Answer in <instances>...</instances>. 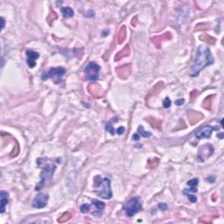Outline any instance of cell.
<instances>
[{"instance_id":"e0dca14e","label":"cell","mask_w":224,"mask_h":224,"mask_svg":"<svg viewBox=\"0 0 224 224\" xmlns=\"http://www.w3.org/2000/svg\"><path fill=\"white\" fill-rule=\"evenodd\" d=\"M163 87H164L163 82H158V83L154 86V88H153V89L150 91L149 95H148V96H146V98H147V97H150V96H153V95H158V94L159 93V91H161V89H163Z\"/></svg>"},{"instance_id":"8d00e7d4","label":"cell","mask_w":224,"mask_h":224,"mask_svg":"<svg viewBox=\"0 0 224 224\" xmlns=\"http://www.w3.org/2000/svg\"><path fill=\"white\" fill-rule=\"evenodd\" d=\"M132 139H133V140H135V141H138V140H139V135H138V133H135V134L133 135Z\"/></svg>"},{"instance_id":"30bf717a","label":"cell","mask_w":224,"mask_h":224,"mask_svg":"<svg viewBox=\"0 0 224 224\" xmlns=\"http://www.w3.org/2000/svg\"><path fill=\"white\" fill-rule=\"evenodd\" d=\"M88 89H89V94L95 98H100L104 95V91L102 89V87L97 83L89 84V87H88Z\"/></svg>"},{"instance_id":"5b68a950","label":"cell","mask_w":224,"mask_h":224,"mask_svg":"<svg viewBox=\"0 0 224 224\" xmlns=\"http://www.w3.org/2000/svg\"><path fill=\"white\" fill-rule=\"evenodd\" d=\"M123 208H124L126 214L129 217H132L142 209V205L138 197H133L127 201V203L124 205Z\"/></svg>"},{"instance_id":"2e32d148","label":"cell","mask_w":224,"mask_h":224,"mask_svg":"<svg viewBox=\"0 0 224 224\" xmlns=\"http://www.w3.org/2000/svg\"><path fill=\"white\" fill-rule=\"evenodd\" d=\"M130 53H131V48H130V47L127 45V46H125V47L123 48L122 51L118 52V53L116 54L115 61H119V60H121V59H123V57H127V56L130 55Z\"/></svg>"},{"instance_id":"6da1fadb","label":"cell","mask_w":224,"mask_h":224,"mask_svg":"<svg viewBox=\"0 0 224 224\" xmlns=\"http://www.w3.org/2000/svg\"><path fill=\"white\" fill-rule=\"evenodd\" d=\"M213 63L214 58L210 49L204 45H201L196 52L194 65L192 67L191 72L189 73V75L191 77H196L204 68Z\"/></svg>"},{"instance_id":"d6a6232c","label":"cell","mask_w":224,"mask_h":224,"mask_svg":"<svg viewBox=\"0 0 224 224\" xmlns=\"http://www.w3.org/2000/svg\"><path fill=\"white\" fill-rule=\"evenodd\" d=\"M197 186H191V188L189 189H185L184 190V193H186V192H189V193H197Z\"/></svg>"},{"instance_id":"d4e9b609","label":"cell","mask_w":224,"mask_h":224,"mask_svg":"<svg viewBox=\"0 0 224 224\" xmlns=\"http://www.w3.org/2000/svg\"><path fill=\"white\" fill-rule=\"evenodd\" d=\"M159 159H150L147 163V165L150 169H153L155 167H157L159 165Z\"/></svg>"},{"instance_id":"836d02e7","label":"cell","mask_w":224,"mask_h":224,"mask_svg":"<svg viewBox=\"0 0 224 224\" xmlns=\"http://www.w3.org/2000/svg\"><path fill=\"white\" fill-rule=\"evenodd\" d=\"M124 131H125V129H124V127H123V126H120L117 130V133L118 134V135H122L124 133Z\"/></svg>"},{"instance_id":"8992f818","label":"cell","mask_w":224,"mask_h":224,"mask_svg":"<svg viewBox=\"0 0 224 224\" xmlns=\"http://www.w3.org/2000/svg\"><path fill=\"white\" fill-rule=\"evenodd\" d=\"M85 75L87 80L89 81H95L97 80L99 77V72H100V66L93 61L89 62V64L86 66L85 69Z\"/></svg>"},{"instance_id":"f1b7e54d","label":"cell","mask_w":224,"mask_h":224,"mask_svg":"<svg viewBox=\"0 0 224 224\" xmlns=\"http://www.w3.org/2000/svg\"><path fill=\"white\" fill-rule=\"evenodd\" d=\"M106 131L110 132V133L111 135H114V134H115V129H114V127H113L111 123H107V124H106Z\"/></svg>"},{"instance_id":"52a82bcc","label":"cell","mask_w":224,"mask_h":224,"mask_svg":"<svg viewBox=\"0 0 224 224\" xmlns=\"http://www.w3.org/2000/svg\"><path fill=\"white\" fill-rule=\"evenodd\" d=\"M47 201H48V195L41 193L37 194L36 197L34 198L32 201V207L35 208H43L47 206Z\"/></svg>"},{"instance_id":"ba28073f","label":"cell","mask_w":224,"mask_h":224,"mask_svg":"<svg viewBox=\"0 0 224 224\" xmlns=\"http://www.w3.org/2000/svg\"><path fill=\"white\" fill-rule=\"evenodd\" d=\"M214 127L210 125H205L199 129V131L195 133V137L198 139H202V138H209L211 137V134L214 131Z\"/></svg>"},{"instance_id":"f35d334b","label":"cell","mask_w":224,"mask_h":224,"mask_svg":"<svg viewBox=\"0 0 224 224\" xmlns=\"http://www.w3.org/2000/svg\"><path fill=\"white\" fill-rule=\"evenodd\" d=\"M136 20H137V17H135L134 19H132V26H136V23H137V21Z\"/></svg>"},{"instance_id":"603a6c76","label":"cell","mask_w":224,"mask_h":224,"mask_svg":"<svg viewBox=\"0 0 224 224\" xmlns=\"http://www.w3.org/2000/svg\"><path fill=\"white\" fill-rule=\"evenodd\" d=\"M214 95H209L207 96L205 100L203 101L202 103V107L206 110H210L211 109V104H212V97Z\"/></svg>"},{"instance_id":"cb8c5ba5","label":"cell","mask_w":224,"mask_h":224,"mask_svg":"<svg viewBox=\"0 0 224 224\" xmlns=\"http://www.w3.org/2000/svg\"><path fill=\"white\" fill-rule=\"evenodd\" d=\"M72 217V214L70 213H68V212H66V213H64V214L61 215V217L59 218V222H68L69 219H71Z\"/></svg>"},{"instance_id":"74e56055","label":"cell","mask_w":224,"mask_h":224,"mask_svg":"<svg viewBox=\"0 0 224 224\" xmlns=\"http://www.w3.org/2000/svg\"><path fill=\"white\" fill-rule=\"evenodd\" d=\"M197 95H198V91L197 90H194V91L191 93V98H192V100H194V96Z\"/></svg>"},{"instance_id":"44dd1931","label":"cell","mask_w":224,"mask_h":224,"mask_svg":"<svg viewBox=\"0 0 224 224\" xmlns=\"http://www.w3.org/2000/svg\"><path fill=\"white\" fill-rule=\"evenodd\" d=\"M200 40L202 41L203 42H207V43L212 44V45L214 44V42H215V39L214 38H213L212 36H210L208 34H206V33H203V34H201L200 36Z\"/></svg>"},{"instance_id":"7402d4cb","label":"cell","mask_w":224,"mask_h":224,"mask_svg":"<svg viewBox=\"0 0 224 224\" xmlns=\"http://www.w3.org/2000/svg\"><path fill=\"white\" fill-rule=\"evenodd\" d=\"M61 12H62V15L65 18H71V17L74 16V11H73L72 8L68 7V6L61 8Z\"/></svg>"},{"instance_id":"ac0fdd59","label":"cell","mask_w":224,"mask_h":224,"mask_svg":"<svg viewBox=\"0 0 224 224\" xmlns=\"http://www.w3.org/2000/svg\"><path fill=\"white\" fill-rule=\"evenodd\" d=\"M91 201L92 204L95 206V209H96V211H97V215L101 214L102 212V210H103L104 207H105V204L103 203L102 201H98V200H92Z\"/></svg>"},{"instance_id":"83f0119b","label":"cell","mask_w":224,"mask_h":224,"mask_svg":"<svg viewBox=\"0 0 224 224\" xmlns=\"http://www.w3.org/2000/svg\"><path fill=\"white\" fill-rule=\"evenodd\" d=\"M198 184H199V179H197V178H194V179H192V180L187 181V186H197Z\"/></svg>"},{"instance_id":"277c9868","label":"cell","mask_w":224,"mask_h":224,"mask_svg":"<svg viewBox=\"0 0 224 224\" xmlns=\"http://www.w3.org/2000/svg\"><path fill=\"white\" fill-rule=\"evenodd\" d=\"M65 73H66V69L64 68H61V67L52 68L47 72H45L41 75V78L43 80L51 78L55 83H61L62 81V76L65 74Z\"/></svg>"},{"instance_id":"5bb4252c","label":"cell","mask_w":224,"mask_h":224,"mask_svg":"<svg viewBox=\"0 0 224 224\" xmlns=\"http://www.w3.org/2000/svg\"><path fill=\"white\" fill-rule=\"evenodd\" d=\"M187 117H188L190 124L194 125L196 123H198L199 121H201V119H203L204 117L201 112L191 110V111H188V113H187Z\"/></svg>"},{"instance_id":"1f68e13d","label":"cell","mask_w":224,"mask_h":224,"mask_svg":"<svg viewBox=\"0 0 224 224\" xmlns=\"http://www.w3.org/2000/svg\"><path fill=\"white\" fill-rule=\"evenodd\" d=\"M186 194V196H187V198H188V200L192 202V203H194V202H196L197 201V198H196V196H194L193 194Z\"/></svg>"},{"instance_id":"4316f807","label":"cell","mask_w":224,"mask_h":224,"mask_svg":"<svg viewBox=\"0 0 224 224\" xmlns=\"http://www.w3.org/2000/svg\"><path fill=\"white\" fill-rule=\"evenodd\" d=\"M58 18V16H57V14L53 11V10H51V12H50V14L48 15V17H47V21H48V23H49V25H52V23L53 22V21L55 20L56 19Z\"/></svg>"},{"instance_id":"7c38bea8","label":"cell","mask_w":224,"mask_h":224,"mask_svg":"<svg viewBox=\"0 0 224 224\" xmlns=\"http://www.w3.org/2000/svg\"><path fill=\"white\" fill-rule=\"evenodd\" d=\"M26 58H27V65L30 68H32L36 66V60L39 59L40 53L32 50H27L26 52Z\"/></svg>"},{"instance_id":"8fae6325","label":"cell","mask_w":224,"mask_h":224,"mask_svg":"<svg viewBox=\"0 0 224 224\" xmlns=\"http://www.w3.org/2000/svg\"><path fill=\"white\" fill-rule=\"evenodd\" d=\"M117 74L121 79H127L132 73V66L131 64H125L119 68H117Z\"/></svg>"},{"instance_id":"3957f363","label":"cell","mask_w":224,"mask_h":224,"mask_svg":"<svg viewBox=\"0 0 224 224\" xmlns=\"http://www.w3.org/2000/svg\"><path fill=\"white\" fill-rule=\"evenodd\" d=\"M55 169H56V166L53 164H47L43 167L42 172L41 173V181L36 186L37 191H40L44 186H46L47 185H48L51 182Z\"/></svg>"},{"instance_id":"ffe728a7","label":"cell","mask_w":224,"mask_h":224,"mask_svg":"<svg viewBox=\"0 0 224 224\" xmlns=\"http://www.w3.org/2000/svg\"><path fill=\"white\" fill-rule=\"evenodd\" d=\"M146 121H148L153 128H156V129H159V130L161 129V121H159V120H158L156 118H153V117L147 118Z\"/></svg>"},{"instance_id":"e575fe53","label":"cell","mask_w":224,"mask_h":224,"mask_svg":"<svg viewBox=\"0 0 224 224\" xmlns=\"http://www.w3.org/2000/svg\"><path fill=\"white\" fill-rule=\"evenodd\" d=\"M159 207L161 208V210H163V211H165V210L167 209V206H166V204L165 203H159Z\"/></svg>"},{"instance_id":"9a60e30c","label":"cell","mask_w":224,"mask_h":224,"mask_svg":"<svg viewBox=\"0 0 224 224\" xmlns=\"http://www.w3.org/2000/svg\"><path fill=\"white\" fill-rule=\"evenodd\" d=\"M0 199H1V213L3 214L5 211V207L9 201V194L5 191H1L0 193Z\"/></svg>"},{"instance_id":"4fadbf2b","label":"cell","mask_w":224,"mask_h":224,"mask_svg":"<svg viewBox=\"0 0 224 224\" xmlns=\"http://www.w3.org/2000/svg\"><path fill=\"white\" fill-rule=\"evenodd\" d=\"M171 39H172V34L170 32H165V33H164V34L160 35V36L153 38V39H152V41H153L154 46L157 48H160L163 41H168V40H171Z\"/></svg>"},{"instance_id":"484cf974","label":"cell","mask_w":224,"mask_h":224,"mask_svg":"<svg viewBox=\"0 0 224 224\" xmlns=\"http://www.w3.org/2000/svg\"><path fill=\"white\" fill-rule=\"evenodd\" d=\"M138 135H140V136H142V137H144V138H148V137H151V136H152V133L151 132L144 131V128H143L142 125H140V126L138 127Z\"/></svg>"},{"instance_id":"f546056e","label":"cell","mask_w":224,"mask_h":224,"mask_svg":"<svg viewBox=\"0 0 224 224\" xmlns=\"http://www.w3.org/2000/svg\"><path fill=\"white\" fill-rule=\"evenodd\" d=\"M89 207H90V206L89 204H83L82 206H81V212L82 214L88 213L89 210Z\"/></svg>"},{"instance_id":"d590c367","label":"cell","mask_w":224,"mask_h":224,"mask_svg":"<svg viewBox=\"0 0 224 224\" xmlns=\"http://www.w3.org/2000/svg\"><path fill=\"white\" fill-rule=\"evenodd\" d=\"M185 102V100L184 99H179V100H177L176 102H175V104L176 105H178V106H180V105H182Z\"/></svg>"},{"instance_id":"4dcf8cb0","label":"cell","mask_w":224,"mask_h":224,"mask_svg":"<svg viewBox=\"0 0 224 224\" xmlns=\"http://www.w3.org/2000/svg\"><path fill=\"white\" fill-rule=\"evenodd\" d=\"M171 103H172V102H171L170 98H169V97H166V98L164 100L163 106L165 108H169V107L171 106Z\"/></svg>"},{"instance_id":"7a4b0ae2","label":"cell","mask_w":224,"mask_h":224,"mask_svg":"<svg viewBox=\"0 0 224 224\" xmlns=\"http://www.w3.org/2000/svg\"><path fill=\"white\" fill-rule=\"evenodd\" d=\"M94 188L95 194L102 199L109 200L112 197L110 180L107 178L102 179L99 175H96L94 178Z\"/></svg>"},{"instance_id":"ab89813d","label":"cell","mask_w":224,"mask_h":224,"mask_svg":"<svg viewBox=\"0 0 224 224\" xmlns=\"http://www.w3.org/2000/svg\"><path fill=\"white\" fill-rule=\"evenodd\" d=\"M1 20H2V29H4V27H5V19L2 18Z\"/></svg>"},{"instance_id":"d6986e66","label":"cell","mask_w":224,"mask_h":224,"mask_svg":"<svg viewBox=\"0 0 224 224\" xmlns=\"http://www.w3.org/2000/svg\"><path fill=\"white\" fill-rule=\"evenodd\" d=\"M126 35H127V32H126V26H123L120 28V30L118 32V38H117V41L119 44H122L123 41L126 39Z\"/></svg>"},{"instance_id":"9c48e42d","label":"cell","mask_w":224,"mask_h":224,"mask_svg":"<svg viewBox=\"0 0 224 224\" xmlns=\"http://www.w3.org/2000/svg\"><path fill=\"white\" fill-rule=\"evenodd\" d=\"M214 153V148L211 144H204L202 146H201L200 150H199V158L201 160H205L206 159L209 158Z\"/></svg>"}]
</instances>
